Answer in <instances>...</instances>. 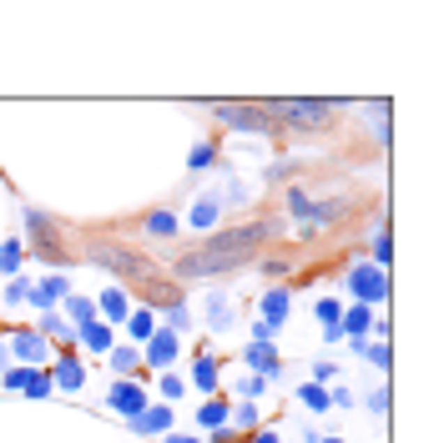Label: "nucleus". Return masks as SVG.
Instances as JSON below:
<instances>
[{
  "label": "nucleus",
  "instance_id": "1",
  "mask_svg": "<svg viewBox=\"0 0 439 443\" xmlns=\"http://www.w3.org/2000/svg\"><path fill=\"white\" fill-rule=\"evenodd\" d=\"M263 237H268V227H242V232H227V237H213L202 252L177 262V277H217V272H233L263 247Z\"/></svg>",
  "mask_w": 439,
  "mask_h": 443
},
{
  "label": "nucleus",
  "instance_id": "2",
  "mask_svg": "<svg viewBox=\"0 0 439 443\" xmlns=\"http://www.w3.org/2000/svg\"><path fill=\"white\" fill-rule=\"evenodd\" d=\"M273 111H283L293 126H328L333 116L328 101H273Z\"/></svg>",
  "mask_w": 439,
  "mask_h": 443
},
{
  "label": "nucleus",
  "instance_id": "3",
  "mask_svg": "<svg viewBox=\"0 0 439 443\" xmlns=\"http://www.w3.org/2000/svg\"><path fill=\"white\" fill-rule=\"evenodd\" d=\"M91 257H96V262H107V267H116V272H127V277H146V262L137 257V252H127V247L96 242V247H91Z\"/></svg>",
  "mask_w": 439,
  "mask_h": 443
},
{
  "label": "nucleus",
  "instance_id": "4",
  "mask_svg": "<svg viewBox=\"0 0 439 443\" xmlns=\"http://www.w3.org/2000/svg\"><path fill=\"white\" fill-rule=\"evenodd\" d=\"M217 116H222V121H233V126H258V131L268 126V116H263L258 106H217Z\"/></svg>",
  "mask_w": 439,
  "mask_h": 443
},
{
  "label": "nucleus",
  "instance_id": "5",
  "mask_svg": "<svg viewBox=\"0 0 439 443\" xmlns=\"http://www.w3.org/2000/svg\"><path fill=\"white\" fill-rule=\"evenodd\" d=\"M146 227H152V232H157V237H162V232H172V227H177V217H167V212H157V217H152V222H146Z\"/></svg>",
  "mask_w": 439,
  "mask_h": 443
},
{
  "label": "nucleus",
  "instance_id": "6",
  "mask_svg": "<svg viewBox=\"0 0 439 443\" xmlns=\"http://www.w3.org/2000/svg\"><path fill=\"white\" fill-rule=\"evenodd\" d=\"M116 403H121V408H141V393H132V388H121V393H116Z\"/></svg>",
  "mask_w": 439,
  "mask_h": 443
}]
</instances>
